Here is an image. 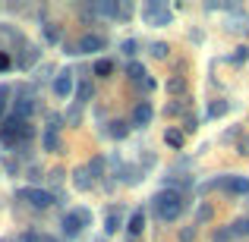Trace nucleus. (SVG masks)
I'll return each instance as SVG.
<instances>
[{
	"mask_svg": "<svg viewBox=\"0 0 249 242\" xmlns=\"http://www.w3.org/2000/svg\"><path fill=\"white\" fill-rule=\"evenodd\" d=\"M142 230H145V214H142V211H136L133 217H129V233H133V236H139Z\"/></svg>",
	"mask_w": 249,
	"mask_h": 242,
	"instance_id": "obj_13",
	"label": "nucleus"
},
{
	"mask_svg": "<svg viewBox=\"0 0 249 242\" xmlns=\"http://www.w3.org/2000/svg\"><path fill=\"white\" fill-rule=\"evenodd\" d=\"M44 35H48V41H57V38H60V32H57V29H48Z\"/></svg>",
	"mask_w": 249,
	"mask_h": 242,
	"instance_id": "obj_29",
	"label": "nucleus"
},
{
	"mask_svg": "<svg viewBox=\"0 0 249 242\" xmlns=\"http://www.w3.org/2000/svg\"><path fill=\"white\" fill-rule=\"evenodd\" d=\"M227 107H231L227 101H212V104H208V110H205V113L212 116V120H218V116H224V113H227Z\"/></svg>",
	"mask_w": 249,
	"mask_h": 242,
	"instance_id": "obj_14",
	"label": "nucleus"
},
{
	"mask_svg": "<svg viewBox=\"0 0 249 242\" xmlns=\"http://www.w3.org/2000/svg\"><path fill=\"white\" fill-rule=\"evenodd\" d=\"M73 91H76L73 73H60V76H54V95H57V97H70Z\"/></svg>",
	"mask_w": 249,
	"mask_h": 242,
	"instance_id": "obj_6",
	"label": "nucleus"
},
{
	"mask_svg": "<svg viewBox=\"0 0 249 242\" xmlns=\"http://www.w3.org/2000/svg\"><path fill=\"white\" fill-rule=\"evenodd\" d=\"M89 224H91V214L82 208V211H70L67 217H63L60 226H63V236H79V233H82Z\"/></svg>",
	"mask_w": 249,
	"mask_h": 242,
	"instance_id": "obj_2",
	"label": "nucleus"
},
{
	"mask_svg": "<svg viewBox=\"0 0 249 242\" xmlns=\"http://www.w3.org/2000/svg\"><path fill=\"white\" fill-rule=\"evenodd\" d=\"M76 50H79V54H98V50H104V38H101V35H95V32H89V35H82V38H79Z\"/></svg>",
	"mask_w": 249,
	"mask_h": 242,
	"instance_id": "obj_5",
	"label": "nucleus"
},
{
	"mask_svg": "<svg viewBox=\"0 0 249 242\" xmlns=\"http://www.w3.org/2000/svg\"><path fill=\"white\" fill-rule=\"evenodd\" d=\"M212 217V208H199V220H208Z\"/></svg>",
	"mask_w": 249,
	"mask_h": 242,
	"instance_id": "obj_30",
	"label": "nucleus"
},
{
	"mask_svg": "<svg viewBox=\"0 0 249 242\" xmlns=\"http://www.w3.org/2000/svg\"><path fill=\"white\" fill-rule=\"evenodd\" d=\"M60 148V120H51L48 123V132H44V151H57Z\"/></svg>",
	"mask_w": 249,
	"mask_h": 242,
	"instance_id": "obj_7",
	"label": "nucleus"
},
{
	"mask_svg": "<svg viewBox=\"0 0 249 242\" xmlns=\"http://www.w3.org/2000/svg\"><path fill=\"white\" fill-rule=\"evenodd\" d=\"M19 242H41V233H25Z\"/></svg>",
	"mask_w": 249,
	"mask_h": 242,
	"instance_id": "obj_25",
	"label": "nucleus"
},
{
	"mask_svg": "<svg viewBox=\"0 0 249 242\" xmlns=\"http://www.w3.org/2000/svg\"><path fill=\"white\" fill-rule=\"evenodd\" d=\"M126 76L133 82H145V66H142V63H129V66H126Z\"/></svg>",
	"mask_w": 249,
	"mask_h": 242,
	"instance_id": "obj_16",
	"label": "nucleus"
},
{
	"mask_svg": "<svg viewBox=\"0 0 249 242\" xmlns=\"http://www.w3.org/2000/svg\"><path fill=\"white\" fill-rule=\"evenodd\" d=\"M167 44L164 41H158V44H152V57H158V60H164V57H167Z\"/></svg>",
	"mask_w": 249,
	"mask_h": 242,
	"instance_id": "obj_20",
	"label": "nucleus"
},
{
	"mask_svg": "<svg viewBox=\"0 0 249 242\" xmlns=\"http://www.w3.org/2000/svg\"><path fill=\"white\" fill-rule=\"evenodd\" d=\"M221 186H224V192H231V195H249V179L246 176H227Z\"/></svg>",
	"mask_w": 249,
	"mask_h": 242,
	"instance_id": "obj_9",
	"label": "nucleus"
},
{
	"mask_svg": "<svg viewBox=\"0 0 249 242\" xmlns=\"http://www.w3.org/2000/svg\"><path fill=\"white\" fill-rule=\"evenodd\" d=\"M32 110H35V101H32V97H19V101H16V107H13V116L25 123V120L32 116Z\"/></svg>",
	"mask_w": 249,
	"mask_h": 242,
	"instance_id": "obj_10",
	"label": "nucleus"
},
{
	"mask_svg": "<svg viewBox=\"0 0 249 242\" xmlns=\"http://www.w3.org/2000/svg\"><path fill=\"white\" fill-rule=\"evenodd\" d=\"M164 142H167L170 148H180V145H183V132H177V129H167V132H164Z\"/></svg>",
	"mask_w": 249,
	"mask_h": 242,
	"instance_id": "obj_17",
	"label": "nucleus"
},
{
	"mask_svg": "<svg viewBox=\"0 0 249 242\" xmlns=\"http://www.w3.org/2000/svg\"><path fill=\"white\" fill-rule=\"evenodd\" d=\"M3 110H6V88H0V116H3Z\"/></svg>",
	"mask_w": 249,
	"mask_h": 242,
	"instance_id": "obj_27",
	"label": "nucleus"
},
{
	"mask_svg": "<svg viewBox=\"0 0 249 242\" xmlns=\"http://www.w3.org/2000/svg\"><path fill=\"white\" fill-rule=\"evenodd\" d=\"M3 69H10V54H3V50H0V73H3Z\"/></svg>",
	"mask_w": 249,
	"mask_h": 242,
	"instance_id": "obj_26",
	"label": "nucleus"
},
{
	"mask_svg": "<svg viewBox=\"0 0 249 242\" xmlns=\"http://www.w3.org/2000/svg\"><path fill=\"white\" fill-rule=\"evenodd\" d=\"M19 198H22V201H29V205H32V208H38V211H44V208H51V205H54V195H51L48 189H35V186L19 189Z\"/></svg>",
	"mask_w": 249,
	"mask_h": 242,
	"instance_id": "obj_3",
	"label": "nucleus"
},
{
	"mask_svg": "<svg viewBox=\"0 0 249 242\" xmlns=\"http://www.w3.org/2000/svg\"><path fill=\"white\" fill-rule=\"evenodd\" d=\"M155 214H158L161 220H177L183 214V195L174 192V189H164V192L155 195Z\"/></svg>",
	"mask_w": 249,
	"mask_h": 242,
	"instance_id": "obj_1",
	"label": "nucleus"
},
{
	"mask_svg": "<svg viewBox=\"0 0 249 242\" xmlns=\"http://www.w3.org/2000/svg\"><path fill=\"white\" fill-rule=\"evenodd\" d=\"M120 16H123V19H129V16H133V6L123 3V6H120Z\"/></svg>",
	"mask_w": 249,
	"mask_h": 242,
	"instance_id": "obj_28",
	"label": "nucleus"
},
{
	"mask_svg": "<svg viewBox=\"0 0 249 242\" xmlns=\"http://www.w3.org/2000/svg\"><path fill=\"white\" fill-rule=\"evenodd\" d=\"M41 242H57V239H51V236H41Z\"/></svg>",
	"mask_w": 249,
	"mask_h": 242,
	"instance_id": "obj_31",
	"label": "nucleus"
},
{
	"mask_svg": "<svg viewBox=\"0 0 249 242\" xmlns=\"http://www.w3.org/2000/svg\"><path fill=\"white\" fill-rule=\"evenodd\" d=\"M89 170H76V173H73V182H76V189H82V192H85V189H91V179H89Z\"/></svg>",
	"mask_w": 249,
	"mask_h": 242,
	"instance_id": "obj_15",
	"label": "nucleus"
},
{
	"mask_svg": "<svg viewBox=\"0 0 249 242\" xmlns=\"http://www.w3.org/2000/svg\"><path fill=\"white\" fill-rule=\"evenodd\" d=\"M73 95H76V101H79V104H85V101H91V97H95V85H91V82H79Z\"/></svg>",
	"mask_w": 249,
	"mask_h": 242,
	"instance_id": "obj_11",
	"label": "nucleus"
},
{
	"mask_svg": "<svg viewBox=\"0 0 249 242\" xmlns=\"http://www.w3.org/2000/svg\"><path fill=\"white\" fill-rule=\"evenodd\" d=\"M120 50H123L126 57H133V54H136V41H133V38H126V41L120 44Z\"/></svg>",
	"mask_w": 249,
	"mask_h": 242,
	"instance_id": "obj_22",
	"label": "nucleus"
},
{
	"mask_svg": "<svg viewBox=\"0 0 249 242\" xmlns=\"http://www.w3.org/2000/svg\"><path fill=\"white\" fill-rule=\"evenodd\" d=\"M142 13H145V22H152V25L155 22H158V25H167L170 22V10L161 3V0H148Z\"/></svg>",
	"mask_w": 249,
	"mask_h": 242,
	"instance_id": "obj_4",
	"label": "nucleus"
},
{
	"mask_svg": "<svg viewBox=\"0 0 249 242\" xmlns=\"http://www.w3.org/2000/svg\"><path fill=\"white\" fill-rule=\"evenodd\" d=\"M110 69H114V63H110V60H98L95 63V76H110Z\"/></svg>",
	"mask_w": 249,
	"mask_h": 242,
	"instance_id": "obj_19",
	"label": "nucleus"
},
{
	"mask_svg": "<svg viewBox=\"0 0 249 242\" xmlns=\"http://www.w3.org/2000/svg\"><path fill=\"white\" fill-rule=\"evenodd\" d=\"M233 233H243V236H249V220H237V224H233Z\"/></svg>",
	"mask_w": 249,
	"mask_h": 242,
	"instance_id": "obj_23",
	"label": "nucleus"
},
{
	"mask_svg": "<svg viewBox=\"0 0 249 242\" xmlns=\"http://www.w3.org/2000/svg\"><path fill=\"white\" fill-rule=\"evenodd\" d=\"M129 129H126V123L123 120H117V123H110V135H114V139H123V135H126Z\"/></svg>",
	"mask_w": 249,
	"mask_h": 242,
	"instance_id": "obj_18",
	"label": "nucleus"
},
{
	"mask_svg": "<svg viewBox=\"0 0 249 242\" xmlns=\"http://www.w3.org/2000/svg\"><path fill=\"white\" fill-rule=\"evenodd\" d=\"M101 170H104V158H95V161L89 163V173H91V176H98Z\"/></svg>",
	"mask_w": 249,
	"mask_h": 242,
	"instance_id": "obj_21",
	"label": "nucleus"
},
{
	"mask_svg": "<svg viewBox=\"0 0 249 242\" xmlns=\"http://www.w3.org/2000/svg\"><path fill=\"white\" fill-rule=\"evenodd\" d=\"M117 226H120V217H117V214H110V217H107V226H104V230H107V233H114Z\"/></svg>",
	"mask_w": 249,
	"mask_h": 242,
	"instance_id": "obj_24",
	"label": "nucleus"
},
{
	"mask_svg": "<svg viewBox=\"0 0 249 242\" xmlns=\"http://www.w3.org/2000/svg\"><path fill=\"white\" fill-rule=\"evenodd\" d=\"M95 10L101 13V16H120V3H117V0H101Z\"/></svg>",
	"mask_w": 249,
	"mask_h": 242,
	"instance_id": "obj_12",
	"label": "nucleus"
},
{
	"mask_svg": "<svg viewBox=\"0 0 249 242\" xmlns=\"http://www.w3.org/2000/svg\"><path fill=\"white\" fill-rule=\"evenodd\" d=\"M152 116H155V107L148 101L136 104V107H133V126H148V123H152Z\"/></svg>",
	"mask_w": 249,
	"mask_h": 242,
	"instance_id": "obj_8",
	"label": "nucleus"
}]
</instances>
